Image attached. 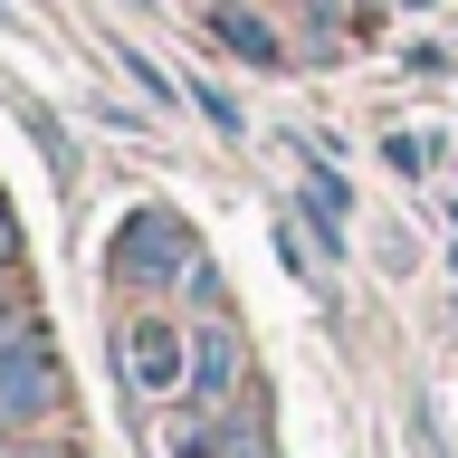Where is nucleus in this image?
Instances as JSON below:
<instances>
[{"mask_svg":"<svg viewBox=\"0 0 458 458\" xmlns=\"http://www.w3.org/2000/svg\"><path fill=\"white\" fill-rule=\"evenodd\" d=\"M191 106L210 114V124H220V134H239V106H229V96H210V86H191Z\"/></svg>","mask_w":458,"mask_h":458,"instance_id":"obj_7","label":"nucleus"},{"mask_svg":"<svg viewBox=\"0 0 458 458\" xmlns=\"http://www.w3.org/2000/svg\"><path fill=\"white\" fill-rule=\"evenodd\" d=\"M114 267L143 286H163V277H191L200 258H191V229L172 220V210H134V220L114 229Z\"/></svg>","mask_w":458,"mask_h":458,"instance_id":"obj_1","label":"nucleus"},{"mask_svg":"<svg viewBox=\"0 0 458 458\" xmlns=\"http://www.w3.org/2000/svg\"><path fill=\"white\" fill-rule=\"evenodd\" d=\"M10 335H20V315H0V344H10Z\"/></svg>","mask_w":458,"mask_h":458,"instance_id":"obj_8","label":"nucleus"},{"mask_svg":"<svg viewBox=\"0 0 458 458\" xmlns=\"http://www.w3.org/2000/svg\"><path fill=\"white\" fill-rule=\"evenodd\" d=\"M48 401H57L48 344H38V325H20V335L0 344V420H38Z\"/></svg>","mask_w":458,"mask_h":458,"instance_id":"obj_2","label":"nucleus"},{"mask_svg":"<svg viewBox=\"0 0 458 458\" xmlns=\"http://www.w3.org/2000/svg\"><path fill=\"white\" fill-rule=\"evenodd\" d=\"M220 38H229L239 57H249V67H277V38H267V29H258L249 10H220Z\"/></svg>","mask_w":458,"mask_h":458,"instance_id":"obj_6","label":"nucleus"},{"mask_svg":"<svg viewBox=\"0 0 458 458\" xmlns=\"http://www.w3.org/2000/svg\"><path fill=\"white\" fill-rule=\"evenodd\" d=\"M306 220L325 229V249H344V182L335 172H306Z\"/></svg>","mask_w":458,"mask_h":458,"instance_id":"obj_5","label":"nucleus"},{"mask_svg":"<svg viewBox=\"0 0 458 458\" xmlns=\"http://www.w3.org/2000/svg\"><path fill=\"white\" fill-rule=\"evenodd\" d=\"M114 363H124V382H143V392H172V382H182V353H172V335L163 325H124V353H114Z\"/></svg>","mask_w":458,"mask_h":458,"instance_id":"obj_3","label":"nucleus"},{"mask_svg":"<svg viewBox=\"0 0 458 458\" xmlns=\"http://www.w3.org/2000/svg\"><path fill=\"white\" fill-rule=\"evenodd\" d=\"M191 392L210 401V411L239 392V335H229V325H200L191 335Z\"/></svg>","mask_w":458,"mask_h":458,"instance_id":"obj_4","label":"nucleus"}]
</instances>
